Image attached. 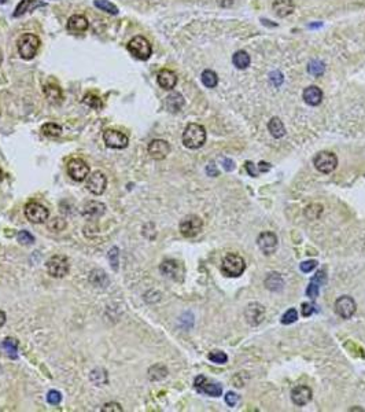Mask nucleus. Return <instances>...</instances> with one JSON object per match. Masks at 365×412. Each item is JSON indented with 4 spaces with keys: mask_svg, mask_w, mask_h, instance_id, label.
Wrapping results in <instances>:
<instances>
[{
    "mask_svg": "<svg viewBox=\"0 0 365 412\" xmlns=\"http://www.w3.org/2000/svg\"><path fill=\"white\" fill-rule=\"evenodd\" d=\"M206 142V130L201 124H195L191 122L186 127V130L183 132V145L187 148L196 150L199 147H202Z\"/></svg>",
    "mask_w": 365,
    "mask_h": 412,
    "instance_id": "1",
    "label": "nucleus"
},
{
    "mask_svg": "<svg viewBox=\"0 0 365 412\" xmlns=\"http://www.w3.org/2000/svg\"><path fill=\"white\" fill-rule=\"evenodd\" d=\"M16 47H18L19 57L29 61L36 57L37 51L40 49V39L33 33H25L18 39Z\"/></svg>",
    "mask_w": 365,
    "mask_h": 412,
    "instance_id": "2",
    "label": "nucleus"
},
{
    "mask_svg": "<svg viewBox=\"0 0 365 412\" xmlns=\"http://www.w3.org/2000/svg\"><path fill=\"white\" fill-rule=\"evenodd\" d=\"M246 269V263L242 256L236 254V253H229L224 259L221 264V271L225 276L229 278H238L243 274Z\"/></svg>",
    "mask_w": 365,
    "mask_h": 412,
    "instance_id": "3",
    "label": "nucleus"
},
{
    "mask_svg": "<svg viewBox=\"0 0 365 412\" xmlns=\"http://www.w3.org/2000/svg\"><path fill=\"white\" fill-rule=\"evenodd\" d=\"M127 49H128V51L133 57L136 58V59H140V61H147L148 58L151 57V52H153L151 44L143 36H135L128 43Z\"/></svg>",
    "mask_w": 365,
    "mask_h": 412,
    "instance_id": "4",
    "label": "nucleus"
},
{
    "mask_svg": "<svg viewBox=\"0 0 365 412\" xmlns=\"http://www.w3.org/2000/svg\"><path fill=\"white\" fill-rule=\"evenodd\" d=\"M313 164H315V168L318 172L327 175V173H331V172L336 169L338 158L331 151H320L318 154H316V157L313 160Z\"/></svg>",
    "mask_w": 365,
    "mask_h": 412,
    "instance_id": "5",
    "label": "nucleus"
},
{
    "mask_svg": "<svg viewBox=\"0 0 365 412\" xmlns=\"http://www.w3.org/2000/svg\"><path fill=\"white\" fill-rule=\"evenodd\" d=\"M67 175L76 181H84L85 179L90 176V166L88 164L81 160V158H73L67 162Z\"/></svg>",
    "mask_w": 365,
    "mask_h": 412,
    "instance_id": "6",
    "label": "nucleus"
},
{
    "mask_svg": "<svg viewBox=\"0 0 365 412\" xmlns=\"http://www.w3.org/2000/svg\"><path fill=\"white\" fill-rule=\"evenodd\" d=\"M46 267H47V272L54 278H63L69 274V269H70L69 260L66 259L65 256H52L47 261Z\"/></svg>",
    "mask_w": 365,
    "mask_h": 412,
    "instance_id": "7",
    "label": "nucleus"
},
{
    "mask_svg": "<svg viewBox=\"0 0 365 412\" xmlns=\"http://www.w3.org/2000/svg\"><path fill=\"white\" fill-rule=\"evenodd\" d=\"M48 209L41 203L33 201V202H29L25 206V217L28 218L31 223H34V224L44 223L48 218Z\"/></svg>",
    "mask_w": 365,
    "mask_h": 412,
    "instance_id": "8",
    "label": "nucleus"
},
{
    "mask_svg": "<svg viewBox=\"0 0 365 412\" xmlns=\"http://www.w3.org/2000/svg\"><path fill=\"white\" fill-rule=\"evenodd\" d=\"M194 386L199 393L207 395V396L220 397L222 395V386H221L220 383H217V382H213V380L207 379V378L203 377V375H199V377L195 378Z\"/></svg>",
    "mask_w": 365,
    "mask_h": 412,
    "instance_id": "9",
    "label": "nucleus"
},
{
    "mask_svg": "<svg viewBox=\"0 0 365 412\" xmlns=\"http://www.w3.org/2000/svg\"><path fill=\"white\" fill-rule=\"evenodd\" d=\"M202 227V218L195 216V214H190V216H187V217L181 220V223H180V232L186 238H194V236H196L201 232Z\"/></svg>",
    "mask_w": 365,
    "mask_h": 412,
    "instance_id": "10",
    "label": "nucleus"
},
{
    "mask_svg": "<svg viewBox=\"0 0 365 412\" xmlns=\"http://www.w3.org/2000/svg\"><path fill=\"white\" fill-rule=\"evenodd\" d=\"M103 140L107 147L117 150H122L129 145V137L124 132L117 130H106L103 132Z\"/></svg>",
    "mask_w": 365,
    "mask_h": 412,
    "instance_id": "11",
    "label": "nucleus"
},
{
    "mask_svg": "<svg viewBox=\"0 0 365 412\" xmlns=\"http://www.w3.org/2000/svg\"><path fill=\"white\" fill-rule=\"evenodd\" d=\"M356 301L349 297V296H343L335 301V312L336 315L341 316L342 319H350L351 316L356 313Z\"/></svg>",
    "mask_w": 365,
    "mask_h": 412,
    "instance_id": "12",
    "label": "nucleus"
},
{
    "mask_svg": "<svg viewBox=\"0 0 365 412\" xmlns=\"http://www.w3.org/2000/svg\"><path fill=\"white\" fill-rule=\"evenodd\" d=\"M106 186H107V178L105 176V173L99 170L94 172L87 178V188L91 194L102 195L105 193Z\"/></svg>",
    "mask_w": 365,
    "mask_h": 412,
    "instance_id": "13",
    "label": "nucleus"
},
{
    "mask_svg": "<svg viewBox=\"0 0 365 412\" xmlns=\"http://www.w3.org/2000/svg\"><path fill=\"white\" fill-rule=\"evenodd\" d=\"M159 271L173 280H183L184 276V268L176 260H165L159 267Z\"/></svg>",
    "mask_w": 365,
    "mask_h": 412,
    "instance_id": "14",
    "label": "nucleus"
},
{
    "mask_svg": "<svg viewBox=\"0 0 365 412\" xmlns=\"http://www.w3.org/2000/svg\"><path fill=\"white\" fill-rule=\"evenodd\" d=\"M169 153H171V145L166 140L155 139L148 145V154L153 160H157V161L165 160Z\"/></svg>",
    "mask_w": 365,
    "mask_h": 412,
    "instance_id": "15",
    "label": "nucleus"
},
{
    "mask_svg": "<svg viewBox=\"0 0 365 412\" xmlns=\"http://www.w3.org/2000/svg\"><path fill=\"white\" fill-rule=\"evenodd\" d=\"M257 243H258V247L264 254H273L277 249V236L273 232L270 231H267V232H261L258 239H257Z\"/></svg>",
    "mask_w": 365,
    "mask_h": 412,
    "instance_id": "16",
    "label": "nucleus"
},
{
    "mask_svg": "<svg viewBox=\"0 0 365 412\" xmlns=\"http://www.w3.org/2000/svg\"><path fill=\"white\" fill-rule=\"evenodd\" d=\"M244 316L247 319V322L252 326H257L264 320L265 316V308L262 307L258 302H252L249 304L246 311H244Z\"/></svg>",
    "mask_w": 365,
    "mask_h": 412,
    "instance_id": "17",
    "label": "nucleus"
},
{
    "mask_svg": "<svg viewBox=\"0 0 365 412\" xmlns=\"http://www.w3.org/2000/svg\"><path fill=\"white\" fill-rule=\"evenodd\" d=\"M313 397V393H312V389L309 386H305V385H300L297 388L292 389L291 392V400L292 403L298 407H303L306 405L312 400Z\"/></svg>",
    "mask_w": 365,
    "mask_h": 412,
    "instance_id": "18",
    "label": "nucleus"
},
{
    "mask_svg": "<svg viewBox=\"0 0 365 412\" xmlns=\"http://www.w3.org/2000/svg\"><path fill=\"white\" fill-rule=\"evenodd\" d=\"M67 31L70 33H84L87 32L88 29V19L87 16H81V14H76V16H72L69 19H67Z\"/></svg>",
    "mask_w": 365,
    "mask_h": 412,
    "instance_id": "19",
    "label": "nucleus"
},
{
    "mask_svg": "<svg viewBox=\"0 0 365 412\" xmlns=\"http://www.w3.org/2000/svg\"><path fill=\"white\" fill-rule=\"evenodd\" d=\"M157 81L159 84V87L163 89H173L177 84V76L173 70L169 69H162L158 72L157 76Z\"/></svg>",
    "mask_w": 365,
    "mask_h": 412,
    "instance_id": "20",
    "label": "nucleus"
},
{
    "mask_svg": "<svg viewBox=\"0 0 365 412\" xmlns=\"http://www.w3.org/2000/svg\"><path fill=\"white\" fill-rule=\"evenodd\" d=\"M43 92H44L46 99L51 105L57 106L63 102V92L57 84H46L44 88H43Z\"/></svg>",
    "mask_w": 365,
    "mask_h": 412,
    "instance_id": "21",
    "label": "nucleus"
},
{
    "mask_svg": "<svg viewBox=\"0 0 365 412\" xmlns=\"http://www.w3.org/2000/svg\"><path fill=\"white\" fill-rule=\"evenodd\" d=\"M325 280H327V276H325L324 271H318L313 279L309 283L308 289H306V296L310 297L312 299H315L318 297V290H320V286L324 284Z\"/></svg>",
    "mask_w": 365,
    "mask_h": 412,
    "instance_id": "22",
    "label": "nucleus"
},
{
    "mask_svg": "<svg viewBox=\"0 0 365 412\" xmlns=\"http://www.w3.org/2000/svg\"><path fill=\"white\" fill-rule=\"evenodd\" d=\"M302 98L309 106H318L323 100V92L316 85H310L308 88H305Z\"/></svg>",
    "mask_w": 365,
    "mask_h": 412,
    "instance_id": "23",
    "label": "nucleus"
},
{
    "mask_svg": "<svg viewBox=\"0 0 365 412\" xmlns=\"http://www.w3.org/2000/svg\"><path fill=\"white\" fill-rule=\"evenodd\" d=\"M165 103H166V109L171 113H179L180 110L183 109L184 103H186V100H184V97L180 92H172L171 95H168Z\"/></svg>",
    "mask_w": 365,
    "mask_h": 412,
    "instance_id": "24",
    "label": "nucleus"
},
{
    "mask_svg": "<svg viewBox=\"0 0 365 412\" xmlns=\"http://www.w3.org/2000/svg\"><path fill=\"white\" fill-rule=\"evenodd\" d=\"M105 210H106V206L102 202L91 201V202H88L85 206H84L82 214L88 218H97V217H100V216H103Z\"/></svg>",
    "mask_w": 365,
    "mask_h": 412,
    "instance_id": "25",
    "label": "nucleus"
},
{
    "mask_svg": "<svg viewBox=\"0 0 365 412\" xmlns=\"http://www.w3.org/2000/svg\"><path fill=\"white\" fill-rule=\"evenodd\" d=\"M272 7H273L276 16L284 18V16H290L294 11V3L292 0H275Z\"/></svg>",
    "mask_w": 365,
    "mask_h": 412,
    "instance_id": "26",
    "label": "nucleus"
},
{
    "mask_svg": "<svg viewBox=\"0 0 365 412\" xmlns=\"http://www.w3.org/2000/svg\"><path fill=\"white\" fill-rule=\"evenodd\" d=\"M39 6H43V3L37 1V0H21V3L16 6V11H14V16L18 18V16H24L25 13L31 11L33 8L39 7Z\"/></svg>",
    "mask_w": 365,
    "mask_h": 412,
    "instance_id": "27",
    "label": "nucleus"
},
{
    "mask_svg": "<svg viewBox=\"0 0 365 412\" xmlns=\"http://www.w3.org/2000/svg\"><path fill=\"white\" fill-rule=\"evenodd\" d=\"M232 62H234V65H235L238 69L243 70V69H247V67L250 66L252 59H250V55H249L246 51H242V49H240V51H236L235 54H234Z\"/></svg>",
    "mask_w": 365,
    "mask_h": 412,
    "instance_id": "28",
    "label": "nucleus"
},
{
    "mask_svg": "<svg viewBox=\"0 0 365 412\" xmlns=\"http://www.w3.org/2000/svg\"><path fill=\"white\" fill-rule=\"evenodd\" d=\"M268 130L270 132V135L273 137H282L286 135V128H284V124L282 122L280 118L277 117H273L270 118V121L268 122Z\"/></svg>",
    "mask_w": 365,
    "mask_h": 412,
    "instance_id": "29",
    "label": "nucleus"
},
{
    "mask_svg": "<svg viewBox=\"0 0 365 412\" xmlns=\"http://www.w3.org/2000/svg\"><path fill=\"white\" fill-rule=\"evenodd\" d=\"M18 341L16 338H6L1 342V349L6 352V355L11 359H16L18 357Z\"/></svg>",
    "mask_w": 365,
    "mask_h": 412,
    "instance_id": "30",
    "label": "nucleus"
},
{
    "mask_svg": "<svg viewBox=\"0 0 365 412\" xmlns=\"http://www.w3.org/2000/svg\"><path fill=\"white\" fill-rule=\"evenodd\" d=\"M283 279L279 274H269V276L265 279V286L268 287L269 290L277 291L283 289Z\"/></svg>",
    "mask_w": 365,
    "mask_h": 412,
    "instance_id": "31",
    "label": "nucleus"
},
{
    "mask_svg": "<svg viewBox=\"0 0 365 412\" xmlns=\"http://www.w3.org/2000/svg\"><path fill=\"white\" fill-rule=\"evenodd\" d=\"M201 80H202L203 85L207 87V88H214V87L219 84V77H217V74H216V72L210 70V69H207V70H205V72L202 73Z\"/></svg>",
    "mask_w": 365,
    "mask_h": 412,
    "instance_id": "32",
    "label": "nucleus"
},
{
    "mask_svg": "<svg viewBox=\"0 0 365 412\" xmlns=\"http://www.w3.org/2000/svg\"><path fill=\"white\" fill-rule=\"evenodd\" d=\"M41 132H43L44 136L47 137H58L61 136V133H62V127L58 125V124H54V122H47V124L43 125Z\"/></svg>",
    "mask_w": 365,
    "mask_h": 412,
    "instance_id": "33",
    "label": "nucleus"
},
{
    "mask_svg": "<svg viewBox=\"0 0 365 412\" xmlns=\"http://www.w3.org/2000/svg\"><path fill=\"white\" fill-rule=\"evenodd\" d=\"M94 4H95V7L102 10V11H105L107 14H111V16H117V14H118V8H117V6L113 4L111 1H109V0H95Z\"/></svg>",
    "mask_w": 365,
    "mask_h": 412,
    "instance_id": "34",
    "label": "nucleus"
},
{
    "mask_svg": "<svg viewBox=\"0 0 365 412\" xmlns=\"http://www.w3.org/2000/svg\"><path fill=\"white\" fill-rule=\"evenodd\" d=\"M325 70V65L324 62L318 61V59H313L310 61L308 65V72L309 74H312L313 77H320L323 76V73Z\"/></svg>",
    "mask_w": 365,
    "mask_h": 412,
    "instance_id": "35",
    "label": "nucleus"
},
{
    "mask_svg": "<svg viewBox=\"0 0 365 412\" xmlns=\"http://www.w3.org/2000/svg\"><path fill=\"white\" fill-rule=\"evenodd\" d=\"M84 103L87 106H90V107H92V109H95V110H100V109L103 107L102 99L97 97V95H95V94H87V95L84 97Z\"/></svg>",
    "mask_w": 365,
    "mask_h": 412,
    "instance_id": "36",
    "label": "nucleus"
},
{
    "mask_svg": "<svg viewBox=\"0 0 365 412\" xmlns=\"http://www.w3.org/2000/svg\"><path fill=\"white\" fill-rule=\"evenodd\" d=\"M323 213V206L321 205H317V203H313V205H310V206H308L306 209H305V216L308 218H310V220H316V218H318V216Z\"/></svg>",
    "mask_w": 365,
    "mask_h": 412,
    "instance_id": "37",
    "label": "nucleus"
},
{
    "mask_svg": "<svg viewBox=\"0 0 365 412\" xmlns=\"http://www.w3.org/2000/svg\"><path fill=\"white\" fill-rule=\"evenodd\" d=\"M209 360L216 364H225L228 362V356L221 350H213L209 353Z\"/></svg>",
    "mask_w": 365,
    "mask_h": 412,
    "instance_id": "38",
    "label": "nucleus"
},
{
    "mask_svg": "<svg viewBox=\"0 0 365 412\" xmlns=\"http://www.w3.org/2000/svg\"><path fill=\"white\" fill-rule=\"evenodd\" d=\"M297 319H298V312H297V309L291 308V309H288L283 315V317H282V323L291 324L294 323V322H297Z\"/></svg>",
    "mask_w": 365,
    "mask_h": 412,
    "instance_id": "39",
    "label": "nucleus"
},
{
    "mask_svg": "<svg viewBox=\"0 0 365 412\" xmlns=\"http://www.w3.org/2000/svg\"><path fill=\"white\" fill-rule=\"evenodd\" d=\"M16 238H18V242L21 243V245H32L34 242L33 235L31 232H28V231H21Z\"/></svg>",
    "mask_w": 365,
    "mask_h": 412,
    "instance_id": "40",
    "label": "nucleus"
},
{
    "mask_svg": "<svg viewBox=\"0 0 365 412\" xmlns=\"http://www.w3.org/2000/svg\"><path fill=\"white\" fill-rule=\"evenodd\" d=\"M47 401L51 405H58L62 401V395L58 390H49L47 395Z\"/></svg>",
    "mask_w": 365,
    "mask_h": 412,
    "instance_id": "41",
    "label": "nucleus"
},
{
    "mask_svg": "<svg viewBox=\"0 0 365 412\" xmlns=\"http://www.w3.org/2000/svg\"><path fill=\"white\" fill-rule=\"evenodd\" d=\"M316 267H317L316 260H310V261H305V263H302L300 268L302 272L308 274V272H310V271H313Z\"/></svg>",
    "mask_w": 365,
    "mask_h": 412,
    "instance_id": "42",
    "label": "nucleus"
},
{
    "mask_svg": "<svg viewBox=\"0 0 365 412\" xmlns=\"http://www.w3.org/2000/svg\"><path fill=\"white\" fill-rule=\"evenodd\" d=\"M239 401V396L234 393V392H228L227 396H225V403H227L229 407H235Z\"/></svg>",
    "mask_w": 365,
    "mask_h": 412,
    "instance_id": "43",
    "label": "nucleus"
},
{
    "mask_svg": "<svg viewBox=\"0 0 365 412\" xmlns=\"http://www.w3.org/2000/svg\"><path fill=\"white\" fill-rule=\"evenodd\" d=\"M313 312H315L313 305H310L309 302H303V304H302V308H301V313H302V316L308 317V316L312 315Z\"/></svg>",
    "mask_w": 365,
    "mask_h": 412,
    "instance_id": "44",
    "label": "nucleus"
},
{
    "mask_svg": "<svg viewBox=\"0 0 365 412\" xmlns=\"http://www.w3.org/2000/svg\"><path fill=\"white\" fill-rule=\"evenodd\" d=\"M102 411H103V412H106V411L121 412L122 411V408H121V405L117 404V403H109V404L103 405V408H102Z\"/></svg>",
    "mask_w": 365,
    "mask_h": 412,
    "instance_id": "45",
    "label": "nucleus"
},
{
    "mask_svg": "<svg viewBox=\"0 0 365 412\" xmlns=\"http://www.w3.org/2000/svg\"><path fill=\"white\" fill-rule=\"evenodd\" d=\"M118 249L117 247H113L111 249V251L109 253V259H110V261H111V265H113L114 269H117V264H118V261H117V256H118Z\"/></svg>",
    "mask_w": 365,
    "mask_h": 412,
    "instance_id": "46",
    "label": "nucleus"
},
{
    "mask_svg": "<svg viewBox=\"0 0 365 412\" xmlns=\"http://www.w3.org/2000/svg\"><path fill=\"white\" fill-rule=\"evenodd\" d=\"M246 169H247V172L250 173V176H253V178H255V176H258V170L255 169V165H253L252 162H246Z\"/></svg>",
    "mask_w": 365,
    "mask_h": 412,
    "instance_id": "47",
    "label": "nucleus"
},
{
    "mask_svg": "<svg viewBox=\"0 0 365 412\" xmlns=\"http://www.w3.org/2000/svg\"><path fill=\"white\" fill-rule=\"evenodd\" d=\"M206 172H207V175H209V176H219V170H217V168H216L214 162H210V164L207 165Z\"/></svg>",
    "mask_w": 365,
    "mask_h": 412,
    "instance_id": "48",
    "label": "nucleus"
},
{
    "mask_svg": "<svg viewBox=\"0 0 365 412\" xmlns=\"http://www.w3.org/2000/svg\"><path fill=\"white\" fill-rule=\"evenodd\" d=\"M222 165H224V168H225V170H228V172L235 169V164H234L232 160H229V158H222Z\"/></svg>",
    "mask_w": 365,
    "mask_h": 412,
    "instance_id": "49",
    "label": "nucleus"
},
{
    "mask_svg": "<svg viewBox=\"0 0 365 412\" xmlns=\"http://www.w3.org/2000/svg\"><path fill=\"white\" fill-rule=\"evenodd\" d=\"M258 168H260V172H267V170H269V168H270V165H269V164H265V162H260Z\"/></svg>",
    "mask_w": 365,
    "mask_h": 412,
    "instance_id": "50",
    "label": "nucleus"
},
{
    "mask_svg": "<svg viewBox=\"0 0 365 412\" xmlns=\"http://www.w3.org/2000/svg\"><path fill=\"white\" fill-rule=\"evenodd\" d=\"M6 323V313L3 311H0V327H3Z\"/></svg>",
    "mask_w": 365,
    "mask_h": 412,
    "instance_id": "51",
    "label": "nucleus"
},
{
    "mask_svg": "<svg viewBox=\"0 0 365 412\" xmlns=\"http://www.w3.org/2000/svg\"><path fill=\"white\" fill-rule=\"evenodd\" d=\"M232 1H234V0H219V4L220 6H222V7H228V3L232 4Z\"/></svg>",
    "mask_w": 365,
    "mask_h": 412,
    "instance_id": "52",
    "label": "nucleus"
},
{
    "mask_svg": "<svg viewBox=\"0 0 365 412\" xmlns=\"http://www.w3.org/2000/svg\"><path fill=\"white\" fill-rule=\"evenodd\" d=\"M1 62H3V54H1V51H0V65H1Z\"/></svg>",
    "mask_w": 365,
    "mask_h": 412,
    "instance_id": "53",
    "label": "nucleus"
},
{
    "mask_svg": "<svg viewBox=\"0 0 365 412\" xmlns=\"http://www.w3.org/2000/svg\"><path fill=\"white\" fill-rule=\"evenodd\" d=\"M1 179H3V172L0 169V181H1Z\"/></svg>",
    "mask_w": 365,
    "mask_h": 412,
    "instance_id": "54",
    "label": "nucleus"
},
{
    "mask_svg": "<svg viewBox=\"0 0 365 412\" xmlns=\"http://www.w3.org/2000/svg\"><path fill=\"white\" fill-rule=\"evenodd\" d=\"M6 1H7V0H0V4H4Z\"/></svg>",
    "mask_w": 365,
    "mask_h": 412,
    "instance_id": "55",
    "label": "nucleus"
}]
</instances>
